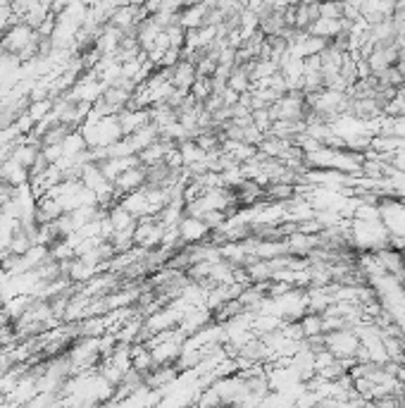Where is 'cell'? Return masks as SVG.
<instances>
[{
    "instance_id": "6da1fadb",
    "label": "cell",
    "mask_w": 405,
    "mask_h": 408,
    "mask_svg": "<svg viewBox=\"0 0 405 408\" xmlns=\"http://www.w3.org/2000/svg\"><path fill=\"white\" fill-rule=\"evenodd\" d=\"M205 234H208V227H205V222L201 220V217L186 215V217H184V220L179 222V236H182V241L196 244V241H201Z\"/></svg>"
}]
</instances>
